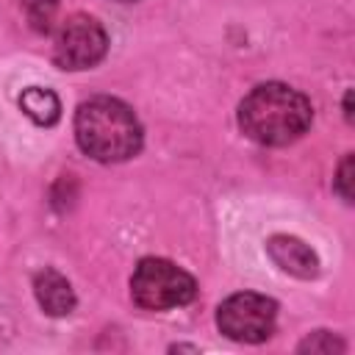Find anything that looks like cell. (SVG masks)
<instances>
[{"label":"cell","mask_w":355,"mask_h":355,"mask_svg":"<svg viewBox=\"0 0 355 355\" xmlns=\"http://www.w3.org/2000/svg\"><path fill=\"white\" fill-rule=\"evenodd\" d=\"M311 103L286 83H261L239 105V125L247 139L280 147L300 139L311 125Z\"/></svg>","instance_id":"1"},{"label":"cell","mask_w":355,"mask_h":355,"mask_svg":"<svg viewBox=\"0 0 355 355\" xmlns=\"http://www.w3.org/2000/svg\"><path fill=\"white\" fill-rule=\"evenodd\" d=\"M75 139L94 161H128L141 150V125L122 100L94 97L75 114Z\"/></svg>","instance_id":"2"},{"label":"cell","mask_w":355,"mask_h":355,"mask_svg":"<svg viewBox=\"0 0 355 355\" xmlns=\"http://www.w3.org/2000/svg\"><path fill=\"white\" fill-rule=\"evenodd\" d=\"M194 294H197L194 277L166 258L139 261L130 277V297L136 305L147 311H166V308L186 305L194 300Z\"/></svg>","instance_id":"3"},{"label":"cell","mask_w":355,"mask_h":355,"mask_svg":"<svg viewBox=\"0 0 355 355\" xmlns=\"http://www.w3.org/2000/svg\"><path fill=\"white\" fill-rule=\"evenodd\" d=\"M275 319H277L275 300H269L263 294H252V291L227 297L216 311L219 330L227 338L244 341V344H258V341L269 338L275 330Z\"/></svg>","instance_id":"4"},{"label":"cell","mask_w":355,"mask_h":355,"mask_svg":"<svg viewBox=\"0 0 355 355\" xmlns=\"http://www.w3.org/2000/svg\"><path fill=\"white\" fill-rule=\"evenodd\" d=\"M108 50V36L94 17L75 14L55 33L53 58L61 69H89Z\"/></svg>","instance_id":"5"},{"label":"cell","mask_w":355,"mask_h":355,"mask_svg":"<svg viewBox=\"0 0 355 355\" xmlns=\"http://www.w3.org/2000/svg\"><path fill=\"white\" fill-rule=\"evenodd\" d=\"M266 250H269L272 261L283 272H288V275H297V277H305V280L319 275V258H316V252L305 241H300L294 236H272L266 241Z\"/></svg>","instance_id":"6"},{"label":"cell","mask_w":355,"mask_h":355,"mask_svg":"<svg viewBox=\"0 0 355 355\" xmlns=\"http://www.w3.org/2000/svg\"><path fill=\"white\" fill-rule=\"evenodd\" d=\"M33 291H36L39 305L50 316H67L75 308V291L69 280L55 269H42L33 280Z\"/></svg>","instance_id":"7"},{"label":"cell","mask_w":355,"mask_h":355,"mask_svg":"<svg viewBox=\"0 0 355 355\" xmlns=\"http://www.w3.org/2000/svg\"><path fill=\"white\" fill-rule=\"evenodd\" d=\"M19 108L25 116H31L36 125L42 128H50L58 122L61 116V103L55 97V92L50 89H42V86H31L19 94Z\"/></svg>","instance_id":"8"},{"label":"cell","mask_w":355,"mask_h":355,"mask_svg":"<svg viewBox=\"0 0 355 355\" xmlns=\"http://www.w3.org/2000/svg\"><path fill=\"white\" fill-rule=\"evenodd\" d=\"M22 8H25V17L31 22L33 31H50L53 19H55V11H58V0H22Z\"/></svg>","instance_id":"9"},{"label":"cell","mask_w":355,"mask_h":355,"mask_svg":"<svg viewBox=\"0 0 355 355\" xmlns=\"http://www.w3.org/2000/svg\"><path fill=\"white\" fill-rule=\"evenodd\" d=\"M300 349H311V352H344V341L336 338L333 333L319 330V333L308 336V338L300 344Z\"/></svg>","instance_id":"10"},{"label":"cell","mask_w":355,"mask_h":355,"mask_svg":"<svg viewBox=\"0 0 355 355\" xmlns=\"http://www.w3.org/2000/svg\"><path fill=\"white\" fill-rule=\"evenodd\" d=\"M336 191L344 197V202H352V155H344L336 178Z\"/></svg>","instance_id":"11"},{"label":"cell","mask_w":355,"mask_h":355,"mask_svg":"<svg viewBox=\"0 0 355 355\" xmlns=\"http://www.w3.org/2000/svg\"><path fill=\"white\" fill-rule=\"evenodd\" d=\"M352 92H347V100H344V114H347V119H352Z\"/></svg>","instance_id":"12"},{"label":"cell","mask_w":355,"mask_h":355,"mask_svg":"<svg viewBox=\"0 0 355 355\" xmlns=\"http://www.w3.org/2000/svg\"><path fill=\"white\" fill-rule=\"evenodd\" d=\"M119 3H130V0H119Z\"/></svg>","instance_id":"13"}]
</instances>
